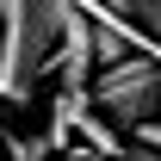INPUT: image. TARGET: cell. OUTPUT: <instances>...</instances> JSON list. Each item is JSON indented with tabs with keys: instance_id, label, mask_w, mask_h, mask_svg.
<instances>
[{
	"instance_id": "cell-1",
	"label": "cell",
	"mask_w": 161,
	"mask_h": 161,
	"mask_svg": "<svg viewBox=\"0 0 161 161\" xmlns=\"http://www.w3.org/2000/svg\"><path fill=\"white\" fill-rule=\"evenodd\" d=\"M68 0H0V105H31L62 43Z\"/></svg>"
},
{
	"instance_id": "cell-2",
	"label": "cell",
	"mask_w": 161,
	"mask_h": 161,
	"mask_svg": "<svg viewBox=\"0 0 161 161\" xmlns=\"http://www.w3.org/2000/svg\"><path fill=\"white\" fill-rule=\"evenodd\" d=\"M93 112L112 118V130H142L161 118V62L155 56H124L93 75Z\"/></svg>"
},
{
	"instance_id": "cell-3",
	"label": "cell",
	"mask_w": 161,
	"mask_h": 161,
	"mask_svg": "<svg viewBox=\"0 0 161 161\" xmlns=\"http://www.w3.org/2000/svg\"><path fill=\"white\" fill-rule=\"evenodd\" d=\"M93 68H99V56H93V19H87L80 6H68L50 75L62 80V93H93Z\"/></svg>"
},
{
	"instance_id": "cell-4",
	"label": "cell",
	"mask_w": 161,
	"mask_h": 161,
	"mask_svg": "<svg viewBox=\"0 0 161 161\" xmlns=\"http://www.w3.org/2000/svg\"><path fill=\"white\" fill-rule=\"evenodd\" d=\"M75 136H87V149H93L99 161H118L124 149H130V142H118V130H112V124H105L99 112H87V118L75 124Z\"/></svg>"
},
{
	"instance_id": "cell-5",
	"label": "cell",
	"mask_w": 161,
	"mask_h": 161,
	"mask_svg": "<svg viewBox=\"0 0 161 161\" xmlns=\"http://www.w3.org/2000/svg\"><path fill=\"white\" fill-rule=\"evenodd\" d=\"M0 155H6V161H43V155H50V142H43V136H6V142H0Z\"/></svg>"
},
{
	"instance_id": "cell-6",
	"label": "cell",
	"mask_w": 161,
	"mask_h": 161,
	"mask_svg": "<svg viewBox=\"0 0 161 161\" xmlns=\"http://www.w3.org/2000/svg\"><path fill=\"white\" fill-rule=\"evenodd\" d=\"M130 19L142 37H161V0H130Z\"/></svg>"
},
{
	"instance_id": "cell-7",
	"label": "cell",
	"mask_w": 161,
	"mask_h": 161,
	"mask_svg": "<svg viewBox=\"0 0 161 161\" xmlns=\"http://www.w3.org/2000/svg\"><path fill=\"white\" fill-rule=\"evenodd\" d=\"M118 161H161V149H149V142H130V149H124Z\"/></svg>"
},
{
	"instance_id": "cell-8",
	"label": "cell",
	"mask_w": 161,
	"mask_h": 161,
	"mask_svg": "<svg viewBox=\"0 0 161 161\" xmlns=\"http://www.w3.org/2000/svg\"><path fill=\"white\" fill-rule=\"evenodd\" d=\"M136 142H149V149H161V118H155V124H142V130H136Z\"/></svg>"
}]
</instances>
